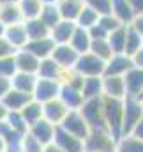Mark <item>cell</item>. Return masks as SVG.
<instances>
[{
	"instance_id": "29",
	"label": "cell",
	"mask_w": 143,
	"mask_h": 152,
	"mask_svg": "<svg viewBox=\"0 0 143 152\" xmlns=\"http://www.w3.org/2000/svg\"><path fill=\"white\" fill-rule=\"evenodd\" d=\"M0 21L7 27L12 23H21L23 16L18 4H0Z\"/></svg>"
},
{
	"instance_id": "54",
	"label": "cell",
	"mask_w": 143,
	"mask_h": 152,
	"mask_svg": "<svg viewBox=\"0 0 143 152\" xmlns=\"http://www.w3.org/2000/svg\"><path fill=\"white\" fill-rule=\"evenodd\" d=\"M42 4H48V2H55V0H41Z\"/></svg>"
},
{
	"instance_id": "13",
	"label": "cell",
	"mask_w": 143,
	"mask_h": 152,
	"mask_svg": "<svg viewBox=\"0 0 143 152\" xmlns=\"http://www.w3.org/2000/svg\"><path fill=\"white\" fill-rule=\"evenodd\" d=\"M4 37L5 41L16 50H21L25 48V44L28 42V37H27V30H25V25L23 21L21 23H12V25H7L5 30H4Z\"/></svg>"
},
{
	"instance_id": "57",
	"label": "cell",
	"mask_w": 143,
	"mask_h": 152,
	"mask_svg": "<svg viewBox=\"0 0 143 152\" xmlns=\"http://www.w3.org/2000/svg\"><path fill=\"white\" fill-rule=\"evenodd\" d=\"M0 122H2V120H0Z\"/></svg>"
},
{
	"instance_id": "46",
	"label": "cell",
	"mask_w": 143,
	"mask_h": 152,
	"mask_svg": "<svg viewBox=\"0 0 143 152\" xmlns=\"http://www.w3.org/2000/svg\"><path fill=\"white\" fill-rule=\"evenodd\" d=\"M129 134H133L134 138H138V140H142L143 142V117L136 122V126L133 127V131H131Z\"/></svg>"
},
{
	"instance_id": "28",
	"label": "cell",
	"mask_w": 143,
	"mask_h": 152,
	"mask_svg": "<svg viewBox=\"0 0 143 152\" xmlns=\"http://www.w3.org/2000/svg\"><path fill=\"white\" fill-rule=\"evenodd\" d=\"M125 34H127V25H120L118 28L111 30L106 36V41L113 53H124V50H125Z\"/></svg>"
},
{
	"instance_id": "17",
	"label": "cell",
	"mask_w": 143,
	"mask_h": 152,
	"mask_svg": "<svg viewBox=\"0 0 143 152\" xmlns=\"http://www.w3.org/2000/svg\"><path fill=\"white\" fill-rule=\"evenodd\" d=\"M58 99L64 103V106L67 110H80V106L83 104L85 97L81 94V90L69 87L66 83H60V90H58Z\"/></svg>"
},
{
	"instance_id": "53",
	"label": "cell",
	"mask_w": 143,
	"mask_h": 152,
	"mask_svg": "<svg viewBox=\"0 0 143 152\" xmlns=\"http://www.w3.org/2000/svg\"><path fill=\"white\" fill-rule=\"evenodd\" d=\"M4 30H5V25H4V23H2V21H0V37H2V36H4Z\"/></svg>"
},
{
	"instance_id": "30",
	"label": "cell",
	"mask_w": 143,
	"mask_h": 152,
	"mask_svg": "<svg viewBox=\"0 0 143 152\" xmlns=\"http://www.w3.org/2000/svg\"><path fill=\"white\" fill-rule=\"evenodd\" d=\"M20 113L25 118L27 126H32L34 122H37V120L42 118V103H39V101H36V99L32 97V101H28V103L20 110Z\"/></svg>"
},
{
	"instance_id": "26",
	"label": "cell",
	"mask_w": 143,
	"mask_h": 152,
	"mask_svg": "<svg viewBox=\"0 0 143 152\" xmlns=\"http://www.w3.org/2000/svg\"><path fill=\"white\" fill-rule=\"evenodd\" d=\"M111 14L122 25H131V21L134 18V12L127 0H111Z\"/></svg>"
},
{
	"instance_id": "27",
	"label": "cell",
	"mask_w": 143,
	"mask_h": 152,
	"mask_svg": "<svg viewBox=\"0 0 143 152\" xmlns=\"http://www.w3.org/2000/svg\"><path fill=\"white\" fill-rule=\"evenodd\" d=\"M81 94H83L85 99H92V97L103 96V76H88V78H83Z\"/></svg>"
},
{
	"instance_id": "44",
	"label": "cell",
	"mask_w": 143,
	"mask_h": 152,
	"mask_svg": "<svg viewBox=\"0 0 143 152\" xmlns=\"http://www.w3.org/2000/svg\"><path fill=\"white\" fill-rule=\"evenodd\" d=\"M12 88L11 85V78H5V76H0V99Z\"/></svg>"
},
{
	"instance_id": "35",
	"label": "cell",
	"mask_w": 143,
	"mask_h": 152,
	"mask_svg": "<svg viewBox=\"0 0 143 152\" xmlns=\"http://www.w3.org/2000/svg\"><path fill=\"white\" fill-rule=\"evenodd\" d=\"M99 21V14L94 11V9H90L88 5H83V9L80 11V14H78V18H76V27H81V28H90V27H94L96 23Z\"/></svg>"
},
{
	"instance_id": "37",
	"label": "cell",
	"mask_w": 143,
	"mask_h": 152,
	"mask_svg": "<svg viewBox=\"0 0 143 152\" xmlns=\"http://www.w3.org/2000/svg\"><path fill=\"white\" fill-rule=\"evenodd\" d=\"M5 122H7V126L12 129V131H18V133H27L28 131V126H27V122H25V118L21 117L20 112H9L7 117H5Z\"/></svg>"
},
{
	"instance_id": "11",
	"label": "cell",
	"mask_w": 143,
	"mask_h": 152,
	"mask_svg": "<svg viewBox=\"0 0 143 152\" xmlns=\"http://www.w3.org/2000/svg\"><path fill=\"white\" fill-rule=\"evenodd\" d=\"M55 127H57V126H53L51 122H48V120L41 118V120L34 122L32 126H28V131H27V133H28L30 136H34L41 145H48V143H51V142H53Z\"/></svg>"
},
{
	"instance_id": "36",
	"label": "cell",
	"mask_w": 143,
	"mask_h": 152,
	"mask_svg": "<svg viewBox=\"0 0 143 152\" xmlns=\"http://www.w3.org/2000/svg\"><path fill=\"white\" fill-rule=\"evenodd\" d=\"M88 51L94 53L96 57H99V58L104 60V62L113 55V51H111V48H109V44H108L106 37L104 39H92V42H90V50H88Z\"/></svg>"
},
{
	"instance_id": "52",
	"label": "cell",
	"mask_w": 143,
	"mask_h": 152,
	"mask_svg": "<svg viewBox=\"0 0 143 152\" xmlns=\"http://www.w3.org/2000/svg\"><path fill=\"white\" fill-rule=\"evenodd\" d=\"M4 149H5V143H4V138L0 136V152H4Z\"/></svg>"
},
{
	"instance_id": "32",
	"label": "cell",
	"mask_w": 143,
	"mask_h": 152,
	"mask_svg": "<svg viewBox=\"0 0 143 152\" xmlns=\"http://www.w3.org/2000/svg\"><path fill=\"white\" fill-rule=\"evenodd\" d=\"M39 18L50 27V30L62 20L60 18V12H58V9H57V5H55V2H48V4H42V9H41V14H39Z\"/></svg>"
},
{
	"instance_id": "23",
	"label": "cell",
	"mask_w": 143,
	"mask_h": 152,
	"mask_svg": "<svg viewBox=\"0 0 143 152\" xmlns=\"http://www.w3.org/2000/svg\"><path fill=\"white\" fill-rule=\"evenodd\" d=\"M90 42H92V37H90L88 30L87 28H81V27H76L74 32H72V37L69 39L67 44H71L72 50L81 55V53H87L90 50Z\"/></svg>"
},
{
	"instance_id": "25",
	"label": "cell",
	"mask_w": 143,
	"mask_h": 152,
	"mask_svg": "<svg viewBox=\"0 0 143 152\" xmlns=\"http://www.w3.org/2000/svg\"><path fill=\"white\" fill-rule=\"evenodd\" d=\"M37 76L30 75V73H20L16 71L12 78H11V85L12 88L20 90V92H25V94H32L34 92V87H36Z\"/></svg>"
},
{
	"instance_id": "41",
	"label": "cell",
	"mask_w": 143,
	"mask_h": 152,
	"mask_svg": "<svg viewBox=\"0 0 143 152\" xmlns=\"http://www.w3.org/2000/svg\"><path fill=\"white\" fill-rule=\"evenodd\" d=\"M97 23H99V25L106 30L108 34H109L111 30H115V28H118V27L122 25V23H120V21H118L113 14H104V16H99V21H97Z\"/></svg>"
},
{
	"instance_id": "6",
	"label": "cell",
	"mask_w": 143,
	"mask_h": 152,
	"mask_svg": "<svg viewBox=\"0 0 143 152\" xmlns=\"http://www.w3.org/2000/svg\"><path fill=\"white\" fill-rule=\"evenodd\" d=\"M58 127H62L64 131H67L69 134L80 138V140H85L88 131H90L88 124L85 122V118L81 117V113L78 110H69L66 113V117L62 118V122L58 124Z\"/></svg>"
},
{
	"instance_id": "31",
	"label": "cell",
	"mask_w": 143,
	"mask_h": 152,
	"mask_svg": "<svg viewBox=\"0 0 143 152\" xmlns=\"http://www.w3.org/2000/svg\"><path fill=\"white\" fill-rule=\"evenodd\" d=\"M115 152H143V142L133 134H124L117 140Z\"/></svg>"
},
{
	"instance_id": "24",
	"label": "cell",
	"mask_w": 143,
	"mask_h": 152,
	"mask_svg": "<svg viewBox=\"0 0 143 152\" xmlns=\"http://www.w3.org/2000/svg\"><path fill=\"white\" fill-rule=\"evenodd\" d=\"M23 25H25V30H27V37H28V41L50 37V27H48L41 18L25 20V21H23Z\"/></svg>"
},
{
	"instance_id": "16",
	"label": "cell",
	"mask_w": 143,
	"mask_h": 152,
	"mask_svg": "<svg viewBox=\"0 0 143 152\" xmlns=\"http://www.w3.org/2000/svg\"><path fill=\"white\" fill-rule=\"evenodd\" d=\"M14 62H16V69L20 73H30V75H36L37 69H39V58L36 55H32L30 51H27L25 48L21 50H16L14 51Z\"/></svg>"
},
{
	"instance_id": "50",
	"label": "cell",
	"mask_w": 143,
	"mask_h": 152,
	"mask_svg": "<svg viewBox=\"0 0 143 152\" xmlns=\"http://www.w3.org/2000/svg\"><path fill=\"white\" fill-rule=\"evenodd\" d=\"M7 113H9V110L4 106V103L0 101V120H5V117H7Z\"/></svg>"
},
{
	"instance_id": "22",
	"label": "cell",
	"mask_w": 143,
	"mask_h": 152,
	"mask_svg": "<svg viewBox=\"0 0 143 152\" xmlns=\"http://www.w3.org/2000/svg\"><path fill=\"white\" fill-rule=\"evenodd\" d=\"M53 48H55V42H53V39L51 37L34 39V41H28V42L25 44V50L30 51L32 55H36L39 60L50 57L51 51H53Z\"/></svg>"
},
{
	"instance_id": "34",
	"label": "cell",
	"mask_w": 143,
	"mask_h": 152,
	"mask_svg": "<svg viewBox=\"0 0 143 152\" xmlns=\"http://www.w3.org/2000/svg\"><path fill=\"white\" fill-rule=\"evenodd\" d=\"M142 46H143V36L140 34V32H136L131 25H127V34H125V50H124V53H127V55H134Z\"/></svg>"
},
{
	"instance_id": "19",
	"label": "cell",
	"mask_w": 143,
	"mask_h": 152,
	"mask_svg": "<svg viewBox=\"0 0 143 152\" xmlns=\"http://www.w3.org/2000/svg\"><path fill=\"white\" fill-rule=\"evenodd\" d=\"M0 101L4 103V106L9 112H20L28 101H32V94H25V92L16 90V88H11Z\"/></svg>"
},
{
	"instance_id": "51",
	"label": "cell",
	"mask_w": 143,
	"mask_h": 152,
	"mask_svg": "<svg viewBox=\"0 0 143 152\" xmlns=\"http://www.w3.org/2000/svg\"><path fill=\"white\" fill-rule=\"evenodd\" d=\"M20 0H0V4H18Z\"/></svg>"
},
{
	"instance_id": "47",
	"label": "cell",
	"mask_w": 143,
	"mask_h": 152,
	"mask_svg": "<svg viewBox=\"0 0 143 152\" xmlns=\"http://www.w3.org/2000/svg\"><path fill=\"white\" fill-rule=\"evenodd\" d=\"M131 58H133V66H134V67H142L143 69V46L134 53V55H131Z\"/></svg>"
},
{
	"instance_id": "33",
	"label": "cell",
	"mask_w": 143,
	"mask_h": 152,
	"mask_svg": "<svg viewBox=\"0 0 143 152\" xmlns=\"http://www.w3.org/2000/svg\"><path fill=\"white\" fill-rule=\"evenodd\" d=\"M18 7L21 11L23 21L25 20H32V18H39L41 9H42V2L41 0H20Z\"/></svg>"
},
{
	"instance_id": "38",
	"label": "cell",
	"mask_w": 143,
	"mask_h": 152,
	"mask_svg": "<svg viewBox=\"0 0 143 152\" xmlns=\"http://www.w3.org/2000/svg\"><path fill=\"white\" fill-rule=\"evenodd\" d=\"M16 71H18V69H16V62H14V53L0 58V76L12 78V75H14Z\"/></svg>"
},
{
	"instance_id": "40",
	"label": "cell",
	"mask_w": 143,
	"mask_h": 152,
	"mask_svg": "<svg viewBox=\"0 0 143 152\" xmlns=\"http://www.w3.org/2000/svg\"><path fill=\"white\" fill-rule=\"evenodd\" d=\"M42 147L44 145H41L34 136H30L28 133H25L23 142H21V152H42Z\"/></svg>"
},
{
	"instance_id": "7",
	"label": "cell",
	"mask_w": 143,
	"mask_h": 152,
	"mask_svg": "<svg viewBox=\"0 0 143 152\" xmlns=\"http://www.w3.org/2000/svg\"><path fill=\"white\" fill-rule=\"evenodd\" d=\"M133 67V58L127 53H113L104 62L103 76H124Z\"/></svg>"
},
{
	"instance_id": "1",
	"label": "cell",
	"mask_w": 143,
	"mask_h": 152,
	"mask_svg": "<svg viewBox=\"0 0 143 152\" xmlns=\"http://www.w3.org/2000/svg\"><path fill=\"white\" fill-rule=\"evenodd\" d=\"M103 117L106 131L118 140L122 136V117H124V99H113L103 96Z\"/></svg>"
},
{
	"instance_id": "4",
	"label": "cell",
	"mask_w": 143,
	"mask_h": 152,
	"mask_svg": "<svg viewBox=\"0 0 143 152\" xmlns=\"http://www.w3.org/2000/svg\"><path fill=\"white\" fill-rule=\"evenodd\" d=\"M142 117H143V106L140 97L125 96L124 97V117H122V136L129 134Z\"/></svg>"
},
{
	"instance_id": "43",
	"label": "cell",
	"mask_w": 143,
	"mask_h": 152,
	"mask_svg": "<svg viewBox=\"0 0 143 152\" xmlns=\"http://www.w3.org/2000/svg\"><path fill=\"white\" fill-rule=\"evenodd\" d=\"M12 53H14V48H12V46L5 41V37L2 36V37H0V58H2V57H7V55H12Z\"/></svg>"
},
{
	"instance_id": "15",
	"label": "cell",
	"mask_w": 143,
	"mask_h": 152,
	"mask_svg": "<svg viewBox=\"0 0 143 152\" xmlns=\"http://www.w3.org/2000/svg\"><path fill=\"white\" fill-rule=\"evenodd\" d=\"M124 83H125V92L131 97H140L143 92V69L142 67H131L124 75Z\"/></svg>"
},
{
	"instance_id": "39",
	"label": "cell",
	"mask_w": 143,
	"mask_h": 152,
	"mask_svg": "<svg viewBox=\"0 0 143 152\" xmlns=\"http://www.w3.org/2000/svg\"><path fill=\"white\" fill-rule=\"evenodd\" d=\"M83 2H85V5L94 9L99 16L111 14V0H83Z\"/></svg>"
},
{
	"instance_id": "3",
	"label": "cell",
	"mask_w": 143,
	"mask_h": 152,
	"mask_svg": "<svg viewBox=\"0 0 143 152\" xmlns=\"http://www.w3.org/2000/svg\"><path fill=\"white\" fill-rule=\"evenodd\" d=\"M78 112L81 113V117L85 118L90 129H106L104 117H103V96L85 99Z\"/></svg>"
},
{
	"instance_id": "49",
	"label": "cell",
	"mask_w": 143,
	"mask_h": 152,
	"mask_svg": "<svg viewBox=\"0 0 143 152\" xmlns=\"http://www.w3.org/2000/svg\"><path fill=\"white\" fill-rule=\"evenodd\" d=\"M42 152H64V151H60V149L51 142V143H48V145H44V147H42Z\"/></svg>"
},
{
	"instance_id": "5",
	"label": "cell",
	"mask_w": 143,
	"mask_h": 152,
	"mask_svg": "<svg viewBox=\"0 0 143 152\" xmlns=\"http://www.w3.org/2000/svg\"><path fill=\"white\" fill-rule=\"evenodd\" d=\"M76 73L83 76V78H88V76H103L104 75V60H101L99 57H96L94 53L87 51V53H81L72 67Z\"/></svg>"
},
{
	"instance_id": "10",
	"label": "cell",
	"mask_w": 143,
	"mask_h": 152,
	"mask_svg": "<svg viewBox=\"0 0 143 152\" xmlns=\"http://www.w3.org/2000/svg\"><path fill=\"white\" fill-rule=\"evenodd\" d=\"M50 57H51L62 69L67 71V69H72V67H74V64H76L80 53L72 50L71 44H55V48H53V51H51Z\"/></svg>"
},
{
	"instance_id": "21",
	"label": "cell",
	"mask_w": 143,
	"mask_h": 152,
	"mask_svg": "<svg viewBox=\"0 0 143 152\" xmlns=\"http://www.w3.org/2000/svg\"><path fill=\"white\" fill-rule=\"evenodd\" d=\"M55 5L60 12V18L62 20H67V21H76L80 11L83 9L85 2L83 0H55Z\"/></svg>"
},
{
	"instance_id": "18",
	"label": "cell",
	"mask_w": 143,
	"mask_h": 152,
	"mask_svg": "<svg viewBox=\"0 0 143 152\" xmlns=\"http://www.w3.org/2000/svg\"><path fill=\"white\" fill-rule=\"evenodd\" d=\"M64 71L66 69H62L51 57H46V58H41L36 76L37 78H44V80H57V81H60L62 76H64Z\"/></svg>"
},
{
	"instance_id": "12",
	"label": "cell",
	"mask_w": 143,
	"mask_h": 152,
	"mask_svg": "<svg viewBox=\"0 0 143 152\" xmlns=\"http://www.w3.org/2000/svg\"><path fill=\"white\" fill-rule=\"evenodd\" d=\"M103 96L113 99H124L127 96L124 76H103Z\"/></svg>"
},
{
	"instance_id": "48",
	"label": "cell",
	"mask_w": 143,
	"mask_h": 152,
	"mask_svg": "<svg viewBox=\"0 0 143 152\" xmlns=\"http://www.w3.org/2000/svg\"><path fill=\"white\" fill-rule=\"evenodd\" d=\"M127 2H129V5H131V9H133L134 16L143 12V0H127Z\"/></svg>"
},
{
	"instance_id": "8",
	"label": "cell",
	"mask_w": 143,
	"mask_h": 152,
	"mask_svg": "<svg viewBox=\"0 0 143 152\" xmlns=\"http://www.w3.org/2000/svg\"><path fill=\"white\" fill-rule=\"evenodd\" d=\"M58 90H60V81L57 80H44V78H37L32 97L39 103H46L51 99L58 97Z\"/></svg>"
},
{
	"instance_id": "42",
	"label": "cell",
	"mask_w": 143,
	"mask_h": 152,
	"mask_svg": "<svg viewBox=\"0 0 143 152\" xmlns=\"http://www.w3.org/2000/svg\"><path fill=\"white\" fill-rule=\"evenodd\" d=\"M88 34H90L92 39H104L108 36V32L99 25V23H96L94 27H90V28H88Z\"/></svg>"
},
{
	"instance_id": "20",
	"label": "cell",
	"mask_w": 143,
	"mask_h": 152,
	"mask_svg": "<svg viewBox=\"0 0 143 152\" xmlns=\"http://www.w3.org/2000/svg\"><path fill=\"white\" fill-rule=\"evenodd\" d=\"M76 28L74 21H67V20H60L51 30H50V37L53 39L55 44H67L69 39L72 37V32Z\"/></svg>"
},
{
	"instance_id": "56",
	"label": "cell",
	"mask_w": 143,
	"mask_h": 152,
	"mask_svg": "<svg viewBox=\"0 0 143 152\" xmlns=\"http://www.w3.org/2000/svg\"><path fill=\"white\" fill-rule=\"evenodd\" d=\"M140 97H143V92H142V96H140Z\"/></svg>"
},
{
	"instance_id": "45",
	"label": "cell",
	"mask_w": 143,
	"mask_h": 152,
	"mask_svg": "<svg viewBox=\"0 0 143 152\" xmlns=\"http://www.w3.org/2000/svg\"><path fill=\"white\" fill-rule=\"evenodd\" d=\"M131 27H133L136 32H140V34L143 36V12H142V14H136V16L133 18Z\"/></svg>"
},
{
	"instance_id": "9",
	"label": "cell",
	"mask_w": 143,
	"mask_h": 152,
	"mask_svg": "<svg viewBox=\"0 0 143 152\" xmlns=\"http://www.w3.org/2000/svg\"><path fill=\"white\" fill-rule=\"evenodd\" d=\"M53 143L64 152H85V149H83V140H80V138L69 134L67 131H64L58 126L55 127Z\"/></svg>"
},
{
	"instance_id": "14",
	"label": "cell",
	"mask_w": 143,
	"mask_h": 152,
	"mask_svg": "<svg viewBox=\"0 0 143 152\" xmlns=\"http://www.w3.org/2000/svg\"><path fill=\"white\" fill-rule=\"evenodd\" d=\"M67 112H69V110L64 106V103H62L58 97L42 103V118L48 120V122H51L53 126H58Z\"/></svg>"
},
{
	"instance_id": "55",
	"label": "cell",
	"mask_w": 143,
	"mask_h": 152,
	"mask_svg": "<svg viewBox=\"0 0 143 152\" xmlns=\"http://www.w3.org/2000/svg\"><path fill=\"white\" fill-rule=\"evenodd\" d=\"M140 101H142V106H143V97H140Z\"/></svg>"
},
{
	"instance_id": "2",
	"label": "cell",
	"mask_w": 143,
	"mask_h": 152,
	"mask_svg": "<svg viewBox=\"0 0 143 152\" xmlns=\"http://www.w3.org/2000/svg\"><path fill=\"white\" fill-rule=\"evenodd\" d=\"M117 140L106 129H90L87 138L83 140L85 152H115Z\"/></svg>"
}]
</instances>
